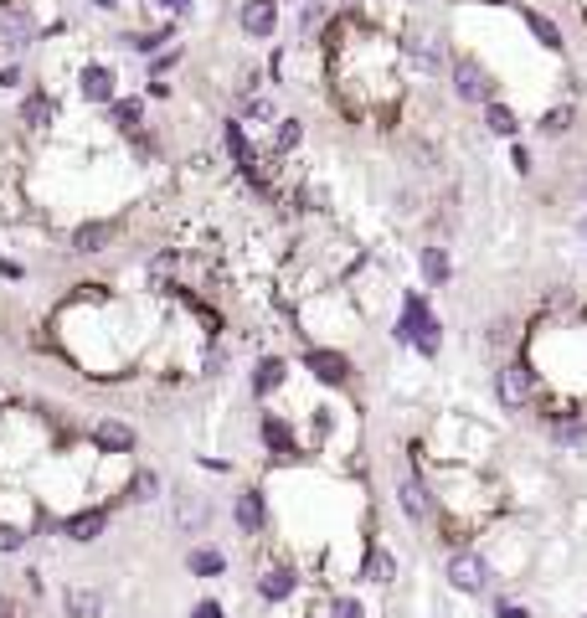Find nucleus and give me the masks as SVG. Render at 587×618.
Segmentation results:
<instances>
[{
  "mask_svg": "<svg viewBox=\"0 0 587 618\" xmlns=\"http://www.w3.org/2000/svg\"><path fill=\"white\" fill-rule=\"evenodd\" d=\"M500 618H531L525 608H515V603H500Z\"/></svg>",
  "mask_w": 587,
  "mask_h": 618,
  "instance_id": "34",
  "label": "nucleus"
},
{
  "mask_svg": "<svg viewBox=\"0 0 587 618\" xmlns=\"http://www.w3.org/2000/svg\"><path fill=\"white\" fill-rule=\"evenodd\" d=\"M93 444L103 448V454H129V448H134V428L113 423V417H103V423H93Z\"/></svg>",
  "mask_w": 587,
  "mask_h": 618,
  "instance_id": "7",
  "label": "nucleus"
},
{
  "mask_svg": "<svg viewBox=\"0 0 587 618\" xmlns=\"http://www.w3.org/2000/svg\"><path fill=\"white\" fill-rule=\"evenodd\" d=\"M113 124H119V129L140 124V98H119V103H113Z\"/></svg>",
  "mask_w": 587,
  "mask_h": 618,
  "instance_id": "25",
  "label": "nucleus"
},
{
  "mask_svg": "<svg viewBox=\"0 0 587 618\" xmlns=\"http://www.w3.org/2000/svg\"><path fill=\"white\" fill-rule=\"evenodd\" d=\"M279 381H284V361H273V356H269V361H263V366L253 371V392L263 397V392H273Z\"/></svg>",
  "mask_w": 587,
  "mask_h": 618,
  "instance_id": "21",
  "label": "nucleus"
},
{
  "mask_svg": "<svg viewBox=\"0 0 587 618\" xmlns=\"http://www.w3.org/2000/svg\"><path fill=\"white\" fill-rule=\"evenodd\" d=\"M309 366H315L319 381H346V361H340V356H330V350H315V356H309Z\"/></svg>",
  "mask_w": 587,
  "mask_h": 618,
  "instance_id": "17",
  "label": "nucleus"
},
{
  "mask_svg": "<svg viewBox=\"0 0 587 618\" xmlns=\"http://www.w3.org/2000/svg\"><path fill=\"white\" fill-rule=\"evenodd\" d=\"M191 572H196V577H222V572H227V556L211 552V546H201V552H191Z\"/></svg>",
  "mask_w": 587,
  "mask_h": 618,
  "instance_id": "16",
  "label": "nucleus"
},
{
  "mask_svg": "<svg viewBox=\"0 0 587 618\" xmlns=\"http://www.w3.org/2000/svg\"><path fill=\"white\" fill-rule=\"evenodd\" d=\"M330 618H366V608H361L356 598H340V603H335V613H330Z\"/></svg>",
  "mask_w": 587,
  "mask_h": 618,
  "instance_id": "29",
  "label": "nucleus"
},
{
  "mask_svg": "<svg viewBox=\"0 0 587 618\" xmlns=\"http://www.w3.org/2000/svg\"><path fill=\"white\" fill-rule=\"evenodd\" d=\"M227 150H232L242 165H253V155H248V140H242V129H238V124H227Z\"/></svg>",
  "mask_w": 587,
  "mask_h": 618,
  "instance_id": "26",
  "label": "nucleus"
},
{
  "mask_svg": "<svg viewBox=\"0 0 587 618\" xmlns=\"http://www.w3.org/2000/svg\"><path fill=\"white\" fill-rule=\"evenodd\" d=\"M454 93H459L464 103H490L494 83H490V73H484L479 63H459V67H454Z\"/></svg>",
  "mask_w": 587,
  "mask_h": 618,
  "instance_id": "2",
  "label": "nucleus"
},
{
  "mask_svg": "<svg viewBox=\"0 0 587 618\" xmlns=\"http://www.w3.org/2000/svg\"><path fill=\"white\" fill-rule=\"evenodd\" d=\"M109 238H113V227H109V222H88V227H78L73 248H78V253H98V248H103Z\"/></svg>",
  "mask_w": 587,
  "mask_h": 618,
  "instance_id": "13",
  "label": "nucleus"
},
{
  "mask_svg": "<svg viewBox=\"0 0 587 618\" xmlns=\"http://www.w3.org/2000/svg\"><path fill=\"white\" fill-rule=\"evenodd\" d=\"M134 500H155V475H150V469L140 475V495H134Z\"/></svg>",
  "mask_w": 587,
  "mask_h": 618,
  "instance_id": "30",
  "label": "nucleus"
},
{
  "mask_svg": "<svg viewBox=\"0 0 587 618\" xmlns=\"http://www.w3.org/2000/svg\"><path fill=\"white\" fill-rule=\"evenodd\" d=\"M448 583L459 587V593H484V587H490L484 556H479V552H459L454 562H448Z\"/></svg>",
  "mask_w": 587,
  "mask_h": 618,
  "instance_id": "1",
  "label": "nucleus"
},
{
  "mask_svg": "<svg viewBox=\"0 0 587 618\" xmlns=\"http://www.w3.org/2000/svg\"><path fill=\"white\" fill-rule=\"evenodd\" d=\"M567 124H572V109H552L546 119H541V129H546V134H562Z\"/></svg>",
  "mask_w": 587,
  "mask_h": 618,
  "instance_id": "27",
  "label": "nucleus"
},
{
  "mask_svg": "<svg viewBox=\"0 0 587 618\" xmlns=\"http://www.w3.org/2000/svg\"><path fill=\"white\" fill-rule=\"evenodd\" d=\"M98 613H103V598L93 587H73L67 593V618H98Z\"/></svg>",
  "mask_w": 587,
  "mask_h": 618,
  "instance_id": "10",
  "label": "nucleus"
},
{
  "mask_svg": "<svg viewBox=\"0 0 587 618\" xmlns=\"http://www.w3.org/2000/svg\"><path fill=\"white\" fill-rule=\"evenodd\" d=\"M397 500H402V510L413 515V521H423V515H433V495L417 485V479H402L397 485Z\"/></svg>",
  "mask_w": 587,
  "mask_h": 618,
  "instance_id": "9",
  "label": "nucleus"
},
{
  "mask_svg": "<svg viewBox=\"0 0 587 618\" xmlns=\"http://www.w3.org/2000/svg\"><path fill=\"white\" fill-rule=\"evenodd\" d=\"M525 26H531V32H536V42L541 47H562V26H556V21H546V16H536V11H531V16H525Z\"/></svg>",
  "mask_w": 587,
  "mask_h": 618,
  "instance_id": "19",
  "label": "nucleus"
},
{
  "mask_svg": "<svg viewBox=\"0 0 587 618\" xmlns=\"http://www.w3.org/2000/svg\"><path fill=\"white\" fill-rule=\"evenodd\" d=\"M78 93L88 98V103H113V73L109 67H83Z\"/></svg>",
  "mask_w": 587,
  "mask_h": 618,
  "instance_id": "8",
  "label": "nucleus"
},
{
  "mask_svg": "<svg viewBox=\"0 0 587 618\" xmlns=\"http://www.w3.org/2000/svg\"><path fill=\"white\" fill-rule=\"evenodd\" d=\"M299 140H304V124H299V119H279V134H273V144H279V150H294Z\"/></svg>",
  "mask_w": 587,
  "mask_h": 618,
  "instance_id": "24",
  "label": "nucleus"
},
{
  "mask_svg": "<svg viewBox=\"0 0 587 618\" xmlns=\"http://www.w3.org/2000/svg\"><path fill=\"white\" fill-rule=\"evenodd\" d=\"M366 577H371V583H392V577H397V556L377 552V556H371V567H366Z\"/></svg>",
  "mask_w": 587,
  "mask_h": 618,
  "instance_id": "23",
  "label": "nucleus"
},
{
  "mask_svg": "<svg viewBox=\"0 0 587 618\" xmlns=\"http://www.w3.org/2000/svg\"><path fill=\"white\" fill-rule=\"evenodd\" d=\"M32 36H36V26H32V16H26L21 5H11V11H0V47H5V52L32 47Z\"/></svg>",
  "mask_w": 587,
  "mask_h": 618,
  "instance_id": "4",
  "label": "nucleus"
},
{
  "mask_svg": "<svg viewBox=\"0 0 587 618\" xmlns=\"http://www.w3.org/2000/svg\"><path fill=\"white\" fill-rule=\"evenodd\" d=\"M196 618H222V608H217V603H201V608H196Z\"/></svg>",
  "mask_w": 587,
  "mask_h": 618,
  "instance_id": "35",
  "label": "nucleus"
},
{
  "mask_svg": "<svg viewBox=\"0 0 587 618\" xmlns=\"http://www.w3.org/2000/svg\"><path fill=\"white\" fill-rule=\"evenodd\" d=\"M155 5H160V11H171V16H186V11H191V0H155Z\"/></svg>",
  "mask_w": 587,
  "mask_h": 618,
  "instance_id": "31",
  "label": "nucleus"
},
{
  "mask_svg": "<svg viewBox=\"0 0 587 618\" xmlns=\"http://www.w3.org/2000/svg\"><path fill=\"white\" fill-rule=\"evenodd\" d=\"M423 279H428V284H448V253L444 248H423Z\"/></svg>",
  "mask_w": 587,
  "mask_h": 618,
  "instance_id": "18",
  "label": "nucleus"
},
{
  "mask_svg": "<svg viewBox=\"0 0 587 618\" xmlns=\"http://www.w3.org/2000/svg\"><path fill=\"white\" fill-rule=\"evenodd\" d=\"M21 541L26 536H21L16 525H0V552H21Z\"/></svg>",
  "mask_w": 587,
  "mask_h": 618,
  "instance_id": "28",
  "label": "nucleus"
},
{
  "mask_svg": "<svg viewBox=\"0 0 587 618\" xmlns=\"http://www.w3.org/2000/svg\"><path fill=\"white\" fill-rule=\"evenodd\" d=\"M273 26H279V5H273V0H248V5H242V32L253 36V42L273 36Z\"/></svg>",
  "mask_w": 587,
  "mask_h": 618,
  "instance_id": "5",
  "label": "nucleus"
},
{
  "mask_svg": "<svg viewBox=\"0 0 587 618\" xmlns=\"http://www.w3.org/2000/svg\"><path fill=\"white\" fill-rule=\"evenodd\" d=\"M21 119L42 129V124H52V119H57V103H52L47 93H32V98H26V103H21Z\"/></svg>",
  "mask_w": 587,
  "mask_h": 618,
  "instance_id": "11",
  "label": "nucleus"
},
{
  "mask_svg": "<svg viewBox=\"0 0 587 618\" xmlns=\"http://www.w3.org/2000/svg\"><path fill=\"white\" fill-rule=\"evenodd\" d=\"M269 444H273V448H289V433H284V423H269Z\"/></svg>",
  "mask_w": 587,
  "mask_h": 618,
  "instance_id": "32",
  "label": "nucleus"
},
{
  "mask_svg": "<svg viewBox=\"0 0 587 618\" xmlns=\"http://www.w3.org/2000/svg\"><path fill=\"white\" fill-rule=\"evenodd\" d=\"M232 515H238V525L248 531V536H258V525H263V500H258V495H238V510H232Z\"/></svg>",
  "mask_w": 587,
  "mask_h": 618,
  "instance_id": "12",
  "label": "nucleus"
},
{
  "mask_svg": "<svg viewBox=\"0 0 587 618\" xmlns=\"http://www.w3.org/2000/svg\"><path fill=\"white\" fill-rule=\"evenodd\" d=\"M407 63H413L423 78H438V73H444V47H438L433 36H413V42H407Z\"/></svg>",
  "mask_w": 587,
  "mask_h": 618,
  "instance_id": "6",
  "label": "nucleus"
},
{
  "mask_svg": "<svg viewBox=\"0 0 587 618\" xmlns=\"http://www.w3.org/2000/svg\"><path fill=\"white\" fill-rule=\"evenodd\" d=\"M494 392H500V402L515 412V407H525V402H531L536 381H531V371H525V366H500V377H494Z\"/></svg>",
  "mask_w": 587,
  "mask_h": 618,
  "instance_id": "3",
  "label": "nucleus"
},
{
  "mask_svg": "<svg viewBox=\"0 0 587 618\" xmlns=\"http://www.w3.org/2000/svg\"><path fill=\"white\" fill-rule=\"evenodd\" d=\"M258 593L269 603H284L289 593H294V577H289V572H263V577H258Z\"/></svg>",
  "mask_w": 587,
  "mask_h": 618,
  "instance_id": "15",
  "label": "nucleus"
},
{
  "mask_svg": "<svg viewBox=\"0 0 587 618\" xmlns=\"http://www.w3.org/2000/svg\"><path fill=\"white\" fill-rule=\"evenodd\" d=\"M242 113H248L253 124H279V109H273V98H263V93H248Z\"/></svg>",
  "mask_w": 587,
  "mask_h": 618,
  "instance_id": "20",
  "label": "nucleus"
},
{
  "mask_svg": "<svg viewBox=\"0 0 587 618\" xmlns=\"http://www.w3.org/2000/svg\"><path fill=\"white\" fill-rule=\"evenodd\" d=\"M98 531H103V510H83V515L67 521V536H73V541H93Z\"/></svg>",
  "mask_w": 587,
  "mask_h": 618,
  "instance_id": "14",
  "label": "nucleus"
},
{
  "mask_svg": "<svg viewBox=\"0 0 587 618\" xmlns=\"http://www.w3.org/2000/svg\"><path fill=\"white\" fill-rule=\"evenodd\" d=\"M484 124H490L494 134H505V140L515 134V129H521V124H515V113H510L505 103H490V109H484Z\"/></svg>",
  "mask_w": 587,
  "mask_h": 618,
  "instance_id": "22",
  "label": "nucleus"
},
{
  "mask_svg": "<svg viewBox=\"0 0 587 618\" xmlns=\"http://www.w3.org/2000/svg\"><path fill=\"white\" fill-rule=\"evenodd\" d=\"M21 83V67H0V88H16Z\"/></svg>",
  "mask_w": 587,
  "mask_h": 618,
  "instance_id": "33",
  "label": "nucleus"
}]
</instances>
